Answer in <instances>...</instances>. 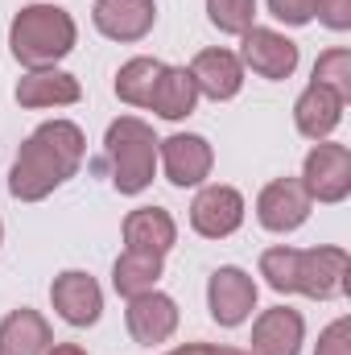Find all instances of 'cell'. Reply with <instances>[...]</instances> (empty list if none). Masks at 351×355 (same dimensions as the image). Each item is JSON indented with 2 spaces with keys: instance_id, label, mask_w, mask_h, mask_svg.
Returning <instances> with one entry per match:
<instances>
[{
  "instance_id": "1",
  "label": "cell",
  "mask_w": 351,
  "mask_h": 355,
  "mask_svg": "<svg viewBox=\"0 0 351 355\" xmlns=\"http://www.w3.org/2000/svg\"><path fill=\"white\" fill-rule=\"evenodd\" d=\"M83 153H87V141L75 120H46L42 128H33L25 137V145L8 170V194L21 202H42L67 178L79 174Z\"/></svg>"
},
{
  "instance_id": "2",
  "label": "cell",
  "mask_w": 351,
  "mask_h": 355,
  "mask_svg": "<svg viewBox=\"0 0 351 355\" xmlns=\"http://www.w3.org/2000/svg\"><path fill=\"white\" fill-rule=\"evenodd\" d=\"M79 42V25L58 4H25L8 25V50L25 71L58 67Z\"/></svg>"
},
{
  "instance_id": "3",
  "label": "cell",
  "mask_w": 351,
  "mask_h": 355,
  "mask_svg": "<svg viewBox=\"0 0 351 355\" xmlns=\"http://www.w3.org/2000/svg\"><path fill=\"white\" fill-rule=\"evenodd\" d=\"M103 153H108V166H112V186L120 194H141L153 170H157V137L145 120L137 116H120L108 124V137H103Z\"/></svg>"
},
{
  "instance_id": "4",
  "label": "cell",
  "mask_w": 351,
  "mask_h": 355,
  "mask_svg": "<svg viewBox=\"0 0 351 355\" xmlns=\"http://www.w3.org/2000/svg\"><path fill=\"white\" fill-rule=\"evenodd\" d=\"M351 261L343 248H310V252H293V281L289 293H306L314 302H331L351 289Z\"/></svg>"
},
{
  "instance_id": "5",
  "label": "cell",
  "mask_w": 351,
  "mask_h": 355,
  "mask_svg": "<svg viewBox=\"0 0 351 355\" xmlns=\"http://www.w3.org/2000/svg\"><path fill=\"white\" fill-rule=\"evenodd\" d=\"M310 198L318 202H343L351 194V149L348 145H331V141H318L310 153H306V166L302 178Z\"/></svg>"
},
{
  "instance_id": "6",
  "label": "cell",
  "mask_w": 351,
  "mask_h": 355,
  "mask_svg": "<svg viewBox=\"0 0 351 355\" xmlns=\"http://www.w3.org/2000/svg\"><path fill=\"white\" fill-rule=\"evenodd\" d=\"M244 223V194L236 186H203L190 202V227L207 240H223Z\"/></svg>"
},
{
  "instance_id": "7",
  "label": "cell",
  "mask_w": 351,
  "mask_h": 355,
  "mask_svg": "<svg viewBox=\"0 0 351 355\" xmlns=\"http://www.w3.org/2000/svg\"><path fill=\"white\" fill-rule=\"evenodd\" d=\"M207 306L219 327H240L257 310V281L236 265H223L207 281Z\"/></svg>"
},
{
  "instance_id": "8",
  "label": "cell",
  "mask_w": 351,
  "mask_h": 355,
  "mask_svg": "<svg viewBox=\"0 0 351 355\" xmlns=\"http://www.w3.org/2000/svg\"><path fill=\"white\" fill-rule=\"evenodd\" d=\"M157 162L166 178L174 186H203L211 178V166H215V153L207 145V137L198 132H174L166 141H157Z\"/></svg>"
},
{
  "instance_id": "9",
  "label": "cell",
  "mask_w": 351,
  "mask_h": 355,
  "mask_svg": "<svg viewBox=\"0 0 351 355\" xmlns=\"http://www.w3.org/2000/svg\"><path fill=\"white\" fill-rule=\"evenodd\" d=\"M50 302H54L58 318L71 322V327H95L99 314H103V289L95 285V277L83 272V268L58 272L54 285H50Z\"/></svg>"
},
{
  "instance_id": "10",
  "label": "cell",
  "mask_w": 351,
  "mask_h": 355,
  "mask_svg": "<svg viewBox=\"0 0 351 355\" xmlns=\"http://www.w3.org/2000/svg\"><path fill=\"white\" fill-rule=\"evenodd\" d=\"M310 194H306V186L298 182V178H277V182H268L261 190V198H257V219H261V227L268 232H298L306 219H310Z\"/></svg>"
},
{
  "instance_id": "11",
  "label": "cell",
  "mask_w": 351,
  "mask_h": 355,
  "mask_svg": "<svg viewBox=\"0 0 351 355\" xmlns=\"http://www.w3.org/2000/svg\"><path fill=\"white\" fill-rule=\"evenodd\" d=\"M244 37V50H240V62L248 71H257L261 79H289L298 71V42H289L285 33L277 29H261L252 25Z\"/></svg>"
},
{
  "instance_id": "12",
  "label": "cell",
  "mask_w": 351,
  "mask_h": 355,
  "mask_svg": "<svg viewBox=\"0 0 351 355\" xmlns=\"http://www.w3.org/2000/svg\"><path fill=\"white\" fill-rule=\"evenodd\" d=\"M124 322H128V335H132L137 343H145V347L166 343L178 331V302L170 293H157V289L137 293V297H128Z\"/></svg>"
},
{
  "instance_id": "13",
  "label": "cell",
  "mask_w": 351,
  "mask_h": 355,
  "mask_svg": "<svg viewBox=\"0 0 351 355\" xmlns=\"http://www.w3.org/2000/svg\"><path fill=\"white\" fill-rule=\"evenodd\" d=\"M91 21L112 42H141L157 21V4L153 0H95Z\"/></svg>"
},
{
  "instance_id": "14",
  "label": "cell",
  "mask_w": 351,
  "mask_h": 355,
  "mask_svg": "<svg viewBox=\"0 0 351 355\" xmlns=\"http://www.w3.org/2000/svg\"><path fill=\"white\" fill-rule=\"evenodd\" d=\"M186 71H190L198 95H207V99H215V103L240 95V87H244V62H240V54H232V50H198Z\"/></svg>"
},
{
  "instance_id": "15",
  "label": "cell",
  "mask_w": 351,
  "mask_h": 355,
  "mask_svg": "<svg viewBox=\"0 0 351 355\" xmlns=\"http://www.w3.org/2000/svg\"><path fill=\"white\" fill-rule=\"evenodd\" d=\"M306 339V322L289 306H273L252 322V355H298Z\"/></svg>"
},
{
  "instance_id": "16",
  "label": "cell",
  "mask_w": 351,
  "mask_h": 355,
  "mask_svg": "<svg viewBox=\"0 0 351 355\" xmlns=\"http://www.w3.org/2000/svg\"><path fill=\"white\" fill-rule=\"evenodd\" d=\"M339 120H343V99L331 87H323V83L310 79V87L302 91L298 103H293V124H298V132L310 137V141H327V137L339 128Z\"/></svg>"
},
{
  "instance_id": "17",
  "label": "cell",
  "mask_w": 351,
  "mask_h": 355,
  "mask_svg": "<svg viewBox=\"0 0 351 355\" xmlns=\"http://www.w3.org/2000/svg\"><path fill=\"white\" fill-rule=\"evenodd\" d=\"M83 99V87L75 75L58 71V67H46V71H29L21 83H17V103L21 107H71Z\"/></svg>"
},
{
  "instance_id": "18",
  "label": "cell",
  "mask_w": 351,
  "mask_h": 355,
  "mask_svg": "<svg viewBox=\"0 0 351 355\" xmlns=\"http://www.w3.org/2000/svg\"><path fill=\"white\" fill-rule=\"evenodd\" d=\"M124 244L137 248V252H157V257H166L178 244L174 215L162 211V207H137V211L124 219Z\"/></svg>"
},
{
  "instance_id": "19",
  "label": "cell",
  "mask_w": 351,
  "mask_h": 355,
  "mask_svg": "<svg viewBox=\"0 0 351 355\" xmlns=\"http://www.w3.org/2000/svg\"><path fill=\"white\" fill-rule=\"evenodd\" d=\"M50 347H54V331L37 310L21 306L0 322V355H46Z\"/></svg>"
},
{
  "instance_id": "20",
  "label": "cell",
  "mask_w": 351,
  "mask_h": 355,
  "mask_svg": "<svg viewBox=\"0 0 351 355\" xmlns=\"http://www.w3.org/2000/svg\"><path fill=\"white\" fill-rule=\"evenodd\" d=\"M194 103H198V87H194L190 71L186 67H162L145 107H153L162 120H186L194 112Z\"/></svg>"
},
{
  "instance_id": "21",
  "label": "cell",
  "mask_w": 351,
  "mask_h": 355,
  "mask_svg": "<svg viewBox=\"0 0 351 355\" xmlns=\"http://www.w3.org/2000/svg\"><path fill=\"white\" fill-rule=\"evenodd\" d=\"M157 277H162V257L157 252L124 248V257L112 265V285H116L120 297H137V293L157 289Z\"/></svg>"
},
{
  "instance_id": "22",
  "label": "cell",
  "mask_w": 351,
  "mask_h": 355,
  "mask_svg": "<svg viewBox=\"0 0 351 355\" xmlns=\"http://www.w3.org/2000/svg\"><path fill=\"white\" fill-rule=\"evenodd\" d=\"M162 67H166V62H157V58H128V62L120 67V75H116V95H120L128 107H145L149 95H153L157 75H162Z\"/></svg>"
},
{
  "instance_id": "23",
  "label": "cell",
  "mask_w": 351,
  "mask_h": 355,
  "mask_svg": "<svg viewBox=\"0 0 351 355\" xmlns=\"http://www.w3.org/2000/svg\"><path fill=\"white\" fill-rule=\"evenodd\" d=\"M314 83L331 87L343 103H348L351 99V50L348 46H335V50L318 54V62H314Z\"/></svg>"
},
{
  "instance_id": "24",
  "label": "cell",
  "mask_w": 351,
  "mask_h": 355,
  "mask_svg": "<svg viewBox=\"0 0 351 355\" xmlns=\"http://www.w3.org/2000/svg\"><path fill=\"white\" fill-rule=\"evenodd\" d=\"M207 17L219 33H248L257 21V0H207Z\"/></svg>"
},
{
  "instance_id": "25",
  "label": "cell",
  "mask_w": 351,
  "mask_h": 355,
  "mask_svg": "<svg viewBox=\"0 0 351 355\" xmlns=\"http://www.w3.org/2000/svg\"><path fill=\"white\" fill-rule=\"evenodd\" d=\"M314 355H351V318H335L323 335Z\"/></svg>"
},
{
  "instance_id": "26",
  "label": "cell",
  "mask_w": 351,
  "mask_h": 355,
  "mask_svg": "<svg viewBox=\"0 0 351 355\" xmlns=\"http://www.w3.org/2000/svg\"><path fill=\"white\" fill-rule=\"evenodd\" d=\"M314 8H318V0H268V12L281 25H310Z\"/></svg>"
},
{
  "instance_id": "27",
  "label": "cell",
  "mask_w": 351,
  "mask_h": 355,
  "mask_svg": "<svg viewBox=\"0 0 351 355\" xmlns=\"http://www.w3.org/2000/svg\"><path fill=\"white\" fill-rule=\"evenodd\" d=\"M314 17H318L327 29L343 33V29H351V0H318Z\"/></svg>"
},
{
  "instance_id": "28",
  "label": "cell",
  "mask_w": 351,
  "mask_h": 355,
  "mask_svg": "<svg viewBox=\"0 0 351 355\" xmlns=\"http://www.w3.org/2000/svg\"><path fill=\"white\" fill-rule=\"evenodd\" d=\"M46 355H87V352H83L79 343H54V347H50Z\"/></svg>"
},
{
  "instance_id": "29",
  "label": "cell",
  "mask_w": 351,
  "mask_h": 355,
  "mask_svg": "<svg viewBox=\"0 0 351 355\" xmlns=\"http://www.w3.org/2000/svg\"><path fill=\"white\" fill-rule=\"evenodd\" d=\"M211 347L207 343H186V347H174V352H166V355H207Z\"/></svg>"
},
{
  "instance_id": "30",
  "label": "cell",
  "mask_w": 351,
  "mask_h": 355,
  "mask_svg": "<svg viewBox=\"0 0 351 355\" xmlns=\"http://www.w3.org/2000/svg\"><path fill=\"white\" fill-rule=\"evenodd\" d=\"M207 355H252V352H240V347H211Z\"/></svg>"
},
{
  "instance_id": "31",
  "label": "cell",
  "mask_w": 351,
  "mask_h": 355,
  "mask_svg": "<svg viewBox=\"0 0 351 355\" xmlns=\"http://www.w3.org/2000/svg\"><path fill=\"white\" fill-rule=\"evenodd\" d=\"M0 240H4V227H0Z\"/></svg>"
}]
</instances>
